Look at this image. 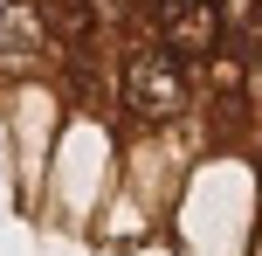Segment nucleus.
<instances>
[{"label":"nucleus","instance_id":"obj_1","mask_svg":"<svg viewBox=\"0 0 262 256\" xmlns=\"http://www.w3.org/2000/svg\"><path fill=\"white\" fill-rule=\"evenodd\" d=\"M118 97L138 125H172L193 111V63H180L159 35H131L118 55Z\"/></svg>","mask_w":262,"mask_h":256},{"label":"nucleus","instance_id":"obj_2","mask_svg":"<svg viewBox=\"0 0 262 256\" xmlns=\"http://www.w3.org/2000/svg\"><path fill=\"white\" fill-rule=\"evenodd\" d=\"M180 7H200V0H152V21L159 14H180Z\"/></svg>","mask_w":262,"mask_h":256}]
</instances>
